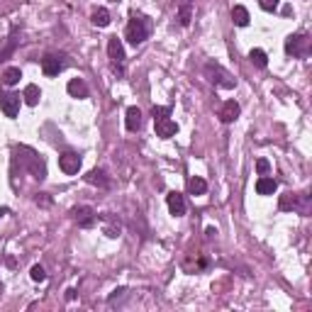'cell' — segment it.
<instances>
[{"mask_svg": "<svg viewBox=\"0 0 312 312\" xmlns=\"http://www.w3.org/2000/svg\"><path fill=\"white\" fill-rule=\"evenodd\" d=\"M149 32H151V20H149V17H137V15H132V20H129L127 27H125V37H127L129 44L139 47L144 39L149 37Z\"/></svg>", "mask_w": 312, "mask_h": 312, "instance_id": "1", "label": "cell"}, {"mask_svg": "<svg viewBox=\"0 0 312 312\" xmlns=\"http://www.w3.org/2000/svg\"><path fill=\"white\" fill-rule=\"evenodd\" d=\"M108 57H110V61H113V68L122 76L125 73V47H122V42L117 39V37H110L108 39Z\"/></svg>", "mask_w": 312, "mask_h": 312, "instance_id": "2", "label": "cell"}, {"mask_svg": "<svg viewBox=\"0 0 312 312\" xmlns=\"http://www.w3.org/2000/svg\"><path fill=\"white\" fill-rule=\"evenodd\" d=\"M205 73H207V76H212L210 81H212V83H217L220 88H234V85H237V81L229 76L222 66H217V63H207V66H205Z\"/></svg>", "mask_w": 312, "mask_h": 312, "instance_id": "3", "label": "cell"}, {"mask_svg": "<svg viewBox=\"0 0 312 312\" xmlns=\"http://www.w3.org/2000/svg\"><path fill=\"white\" fill-rule=\"evenodd\" d=\"M310 49V39L305 34H290L285 39V52L293 54V57H305Z\"/></svg>", "mask_w": 312, "mask_h": 312, "instance_id": "4", "label": "cell"}, {"mask_svg": "<svg viewBox=\"0 0 312 312\" xmlns=\"http://www.w3.org/2000/svg\"><path fill=\"white\" fill-rule=\"evenodd\" d=\"M66 57L63 54H47V57L42 59V71L47 73V76H59L63 68H66Z\"/></svg>", "mask_w": 312, "mask_h": 312, "instance_id": "5", "label": "cell"}, {"mask_svg": "<svg viewBox=\"0 0 312 312\" xmlns=\"http://www.w3.org/2000/svg\"><path fill=\"white\" fill-rule=\"evenodd\" d=\"M0 110L5 113V117L15 120L20 113V95L17 93H0Z\"/></svg>", "mask_w": 312, "mask_h": 312, "instance_id": "6", "label": "cell"}, {"mask_svg": "<svg viewBox=\"0 0 312 312\" xmlns=\"http://www.w3.org/2000/svg\"><path fill=\"white\" fill-rule=\"evenodd\" d=\"M59 169L63 171L66 176H76L81 171V156L73 154V151H66L59 156Z\"/></svg>", "mask_w": 312, "mask_h": 312, "instance_id": "7", "label": "cell"}, {"mask_svg": "<svg viewBox=\"0 0 312 312\" xmlns=\"http://www.w3.org/2000/svg\"><path fill=\"white\" fill-rule=\"evenodd\" d=\"M71 215H73V220L78 222V227H83V229L93 227V225H95V220H98L95 210H93V207H88V205H83V207H76Z\"/></svg>", "mask_w": 312, "mask_h": 312, "instance_id": "8", "label": "cell"}, {"mask_svg": "<svg viewBox=\"0 0 312 312\" xmlns=\"http://www.w3.org/2000/svg\"><path fill=\"white\" fill-rule=\"evenodd\" d=\"M166 205H169V210H171V215H173V217L186 215V198H183L178 190H171L169 195H166Z\"/></svg>", "mask_w": 312, "mask_h": 312, "instance_id": "9", "label": "cell"}, {"mask_svg": "<svg viewBox=\"0 0 312 312\" xmlns=\"http://www.w3.org/2000/svg\"><path fill=\"white\" fill-rule=\"evenodd\" d=\"M239 113H242L239 103H237V100H227V103L220 108V120H222L225 125H229V122H234V120L239 117Z\"/></svg>", "mask_w": 312, "mask_h": 312, "instance_id": "10", "label": "cell"}, {"mask_svg": "<svg viewBox=\"0 0 312 312\" xmlns=\"http://www.w3.org/2000/svg\"><path fill=\"white\" fill-rule=\"evenodd\" d=\"M276 190H278V183H276V178H271L268 173L256 181V193H258V195H273Z\"/></svg>", "mask_w": 312, "mask_h": 312, "instance_id": "11", "label": "cell"}, {"mask_svg": "<svg viewBox=\"0 0 312 312\" xmlns=\"http://www.w3.org/2000/svg\"><path fill=\"white\" fill-rule=\"evenodd\" d=\"M176 132H178V125H176L173 120H169V117L156 120V134H159L161 139H171Z\"/></svg>", "mask_w": 312, "mask_h": 312, "instance_id": "12", "label": "cell"}, {"mask_svg": "<svg viewBox=\"0 0 312 312\" xmlns=\"http://www.w3.org/2000/svg\"><path fill=\"white\" fill-rule=\"evenodd\" d=\"M125 125H127V129L129 132H137L139 127H142V110L139 108H127V115H125Z\"/></svg>", "mask_w": 312, "mask_h": 312, "instance_id": "13", "label": "cell"}, {"mask_svg": "<svg viewBox=\"0 0 312 312\" xmlns=\"http://www.w3.org/2000/svg\"><path fill=\"white\" fill-rule=\"evenodd\" d=\"M66 90H68V95H73V98H88V85H85V81H81V78H71L68 85H66Z\"/></svg>", "mask_w": 312, "mask_h": 312, "instance_id": "14", "label": "cell"}, {"mask_svg": "<svg viewBox=\"0 0 312 312\" xmlns=\"http://www.w3.org/2000/svg\"><path fill=\"white\" fill-rule=\"evenodd\" d=\"M232 20H234L237 27H247V25H249V10H247L244 5H234V10H232Z\"/></svg>", "mask_w": 312, "mask_h": 312, "instance_id": "15", "label": "cell"}, {"mask_svg": "<svg viewBox=\"0 0 312 312\" xmlns=\"http://www.w3.org/2000/svg\"><path fill=\"white\" fill-rule=\"evenodd\" d=\"M190 15H193V5H190V0H181V5H178V22H181L183 27L190 25Z\"/></svg>", "mask_w": 312, "mask_h": 312, "instance_id": "16", "label": "cell"}, {"mask_svg": "<svg viewBox=\"0 0 312 312\" xmlns=\"http://www.w3.org/2000/svg\"><path fill=\"white\" fill-rule=\"evenodd\" d=\"M90 22H93L95 27H108V25H110V12H108L105 7H98V10H93Z\"/></svg>", "mask_w": 312, "mask_h": 312, "instance_id": "17", "label": "cell"}, {"mask_svg": "<svg viewBox=\"0 0 312 312\" xmlns=\"http://www.w3.org/2000/svg\"><path fill=\"white\" fill-rule=\"evenodd\" d=\"M20 78H22V71H20V68H15V66L5 68V71H2V76H0V81H2L5 85H17V83H20Z\"/></svg>", "mask_w": 312, "mask_h": 312, "instance_id": "18", "label": "cell"}, {"mask_svg": "<svg viewBox=\"0 0 312 312\" xmlns=\"http://www.w3.org/2000/svg\"><path fill=\"white\" fill-rule=\"evenodd\" d=\"M85 181H88V183H93V186H100V188H108V186H110V181H108L105 171H100V169L90 171V173L85 176Z\"/></svg>", "mask_w": 312, "mask_h": 312, "instance_id": "19", "label": "cell"}, {"mask_svg": "<svg viewBox=\"0 0 312 312\" xmlns=\"http://www.w3.org/2000/svg\"><path fill=\"white\" fill-rule=\"evenodd\" d=\"M188 190H190V195H205V193H207V183H205L200 176H193V178L188 181Z\"/></svg>", "mask_w": 312, "mask_h": 312, "instance_id": "20", "label": "cell"}, {"mask_svg": "<svg viewBox=\"0 0 312 312\" xmlns=\"http://www.w3.org/2000/svg\"><path fill=\"white\" fill-rule=\"evenodd\" d=\"M22 98H25V103H27V105H37V103H39V98H42V90H39L34 83H29L27 88H25V93H22Z\"/></svg>", "mask_w": 312, "mask_h": 312, "instance_id": "21", "label": "cell"}, {"mask_svg": "<svg viewBox=\"0 0 312 312\" xmlns=\"http://www.w3.org/2000/svg\"><path fill=\"white\" fill-rule=\"evenodd\" d=\"M249 59H251V63L258 66V68H266V66H268V57H266L263 49H251V52H249Z\"/></svg>", "mask_w": 312, "mask_h": 312, "instance_id": "22", "label": "cell"}, {"mask_svg": "<svg viewBox=\"0 0 312 312\" xmlns=\"http://www.w3.org/2000/svg\"><path fill=\"white\" fill-rule=\"evenodd\" d=\"M105 222H108V225H105V234H108V237H113V239H117V237H120V232H122L120 222H115L113 217H105Z\"/></svg>", "mask_w": 312, "mask_h": 312, "instance_id": "23", "label": "cell"}, {"mask_svg": "<svg viewBox=\"0 0 312 312\" xmlns=\"http://www.w3.org/2000/svg\"><path fill=\"white\" fill-rule=\"evenodd\" d=\"M29 276H32V281L34 283H44L47 281V271H44V266H32V271H29Z\"/></svg>", "mask_w": 312, "mask_h": 312, "instance_id": "24", "label": "cell"}, {"mask_svg": "<svg viewBox=\"0 0 312 312\" xmlns=\"http://www.w3.org/2000/svg\"><path fill=\"white\" fill-rule=\"evenodd\" d=\"M290 207H298V195H293V193L281 198V210H290Z\"/></svg>", "mask_w": 312, "mask_h": 312, "instance_id": "25", "label": "cell"}, {"mask_svg": "<svg viewBox=\"0 0 312 312\" xmlns=\"http://www.w3.org/2000/svg\"><path fill=\"white\" fill-rule=\"evenodd\" d=\"M256 171H258V176H266V173L271 171V164H268V159H258V161H256Z\"/></svg>", "mask_w": 312, "mask_h": 312, "instance_id": "26", "label": "cell"}, {"mask_svg": "<svg viewBox=\"0 0 312 312\" xmlns=\"http://www.w3.org/2000/svg\"><path fill=\"white\" fill-rule=\"evenodd\" d=\"M278 2H281V0H258V5H261L266 12H273V10L278 7Z\"/></svg>", "mask_w": 312, "mask_h": 312, "instance_id": "27", "label": "cell"}, {"mask_svg": "<svg viewBox=\"0 0 312 312\" xmlns=\"http://www.w3.org/2000/svg\"><path fill=\"white\" fill-rule=\"evenodd\" d=\"M151 115H154V122H156V120H164V117H169L171 115V108H154Z\"/></svg>", "mask_w": 312, "mask_h": 312, "instance_id": "28", "label": "cell"}, {"mask_svg": "<svg viewBox=\"0 0 312 312\" xmlns=\"http://www.w3.org/2000/svg\"><path fill=\"white\" fill-rule=\"evenodd\" d=\"M39 195H42V198H37V205H49V202H52V200L47 198V193H39Z\"/></svg>", "mask_w": 312, "mask_h": 312, "instance_id": "29", "label": "cell"}, {"mask_svg": "<svg viewBox=\"0 0 312 312\" xmlns=\"http://www.w3.org/2000/svg\"><path fill=\"white\" fill-rule=\"evenodd\" d=\"M205 234H207V239H212V237L217 234V229H215V227H207V232H205Z\"/></svg>", "mask_w": 312, "mask_h": 312, "instance_id": "30", "label": "cell"}, {"mask_svg": "<svg viewBox=\"0 0 312 312\" xmlns=\"http://www.w3.org/2000/svg\"><path fill=\"white\" fill-rule=\"evenodd\" d=\"M76 298V290H66V300H73Z\"/></svg>", "mask_w": 312, "mask_h": 312, "instance_id": "31", "label": "cell"}, {"mask_svg": "<svg viewBox=\"0 0 312 312\" xmlns=\"http://www.w3.org/2000/svg\"><path fill=\"white\" fill-rule=\"evenodd\" d=\"M2 215H7V210H5V207H0V217H2Z\"/></svg>", "mask_w": 312, "mask_h": 312, "instance_id": "32", "label": "cell"}]
</instances>
